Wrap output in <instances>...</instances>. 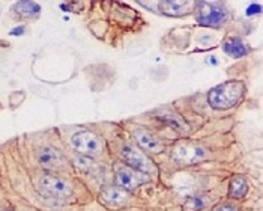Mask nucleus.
<instances>
[{
  "mask_svg": "<svg viewBox=\"0 0 263 211\" xmlns=\"http://www.w3.org/2000/svg\"><path fill=\"white\" fill-rule=\"evenodd\" d=\"M158 8L167 17H182L194 9V3L185 2V0H164V2H160Z\"/></svg>",
  "mask_w": 263,
  "mask_h": 211,
  "instance_id": "nucleus-8",
  "label": "nucleus"
},
{
  "mask_svg": "<svg viewBox=\"0 0 263 211\" xmlns=\"http://www.w3.org/2000/svg\"><path fill=\"white\" fill-rule=\"evenodd\" d=\"M38 162L41 166L48 169H56L63 166L65 160L54 148H41L38 151Z\"/></svg>",
  "mask_w": 263,
  "mask_h": 211,
  "instance_id": "nucleus-9",
  "label": "nucleus"
},
{
  "mask_svg": "<svg viewBox=\"0 0 263 211\" xmlns=\"http://www.w3.org/2000/svg\"><path fill=\"white\" fill-rule=\"evenodd\" d=\"M245 84L241 80H229L212 87L208 94V103L215 110H227L243 98Z\"/></svg>",
  "mask_w": 263,
  "mask_h": 211,
  "instance_id": "nucleus-1",
  "label": "nucleus"
},
{
  "mask_svg": "<svg viewBox=\"0 0 263 211\" xmlns=\"http://www.w3.org/2000/svg\"><path fill=\"white\" fill-rule=\"evenodd\" d=\"M209 205V198L203 196V195H196L188 198L182 205L183 211H200L204 207Z\"/></svg>",
  "mask_w": 263,
  "mask_h": 211,
  "instance_id": "nucleus-16",
  "label": "nucleus"
},
{
  "mask_svg": "<svg viewBox=\"0 0 263 211\" xmlns=\"http://www.w3.org/2000/svg\"><path fill=\"white\" fill-rule=\"evenodd\" d=\"M116 184L122 190H136L140 184L147 181V177H144L143 172H136L133 168L118 166L115 172Z\"/></svg>",
  "mask_w": 263,
  "mask_h": 211,
  "instance_id": "nucleus-6",
  "label": "nucleus"
},
{
  "mask_svg": "<svg viewBox=\"0 0 263 211\" xmlns=\"http://www.w3.org/2000/svg\"><path fill=\"white\" fill-rule=\"evenodd\" d=\"M24 30H26V29H24L23 26H20V27H15V29H12L9 33H11V35H21V33H24Z\"/></svg>",
  "mask_w": 263,
  "mask_h": 211,
  "instance_id": "nucleus-19",
  "label": "nucleus"
},
{
  "mask_svg": "<svg viewBox=\"0 0 263 211\" xmlns=\"http://www.w3.org/2000/svg\"><path fill=\"white\" fill-rule=\"evenodd\" d=\"M254 12H260V6H259V5H251V6L248 8V11H247L248 15H251V14H254Z\"/></svg>",
  "mask_w": 263,
  "mask_h": 211,
  "instance_id": "nucleus-18",
  "label": "nucleus"
},
{
  "mask_svg": "<svg viewBox=\"0 0 263 211\" xmlns=\"http://www.w3.org/2000/svg\"><path fill=\"white\" fill-rule=\"evenodd\" d=\"M72 148L83 155H95L101 152V140L92 131H79L71 137Z\"/></svg>",
  "mask_w": 263,
  "mask_h": 211,
  "instance_id": "nucleus-4",
  "label": "nucleus"
},
{
  "mask_svg": "<svg viewBox=\"0 0 263 211\" xmlns=\"http://www.w3.org/2000/svg\"><path fill=\"white\" fill-rule=\"evenodd\" d=\"M41 189L45 193L56 196V198H69L72 195V189L71 186L63 181L58 177H51V175H44L40 181Z\"/></svg>",
  "mask_w": 263,
  "mask_h": 211,
  "instance_id": "nucleus-7",
  "label": "nucleus"
},
{
  "mask_svg": "<svg viewBox=\"0 0 263 211\" xmlns=\"http://www.w3.org/2000/svg\"><path fill=\"white\" fill-rule=\"evenodd\" d=\"M223 50L226 55L232 58H243L248 55L250 47L239 38H227L223 42Z\"/></svg>",
  "mask_w": 263,
  "mask_h": 211,
  "instance_id": "nucleus-11",
  "label": "nucleus"
},
{
  "mask_svg": "<svg viewBox=\"0 0 263 211\" xmlns=\"http://www.w3.org/2000/svg\"><path fill=\"white\" fill-rule=\"evenodd\" d=\"M212 211H239V207L235 202H223V204L214 207Z\"/></svg>",
  "mask_w": 263,
  "mask_h": 211,
  "instance_id": "nucleus-17",
  "label": "nucleus"
},
{
  "mask_svg": "<svg viewBox=\"0 0 263 211\" xmlns=\"http://www.w3.org/2000/svg\"><path fill=\"white\" fill-rule=\"evenodd\" d=\"M12 11L24 19H35L41 12V6L35 2H18L14 5Z\"/></svg>",
  "mask_w": 263,
  "mask_h": 211,
  "instance_id": "nucleus-13",
  "label": "nucleus"
},
{
  "mask_svg": "<svg viewBox=\"0 0 263 211\" xmlns=\"http://www.w3.org/2000/svg\"><path fill=\"white\" fill-rule=\"evenodd\" d=\"M229 12L221 3L200 2L197 6V23L206 27H220L227 20Z\"/></svg>",
  "mask_w": 263,
  "mask_h": 211,
  "instance_id": "nucleus-2",
  "label": "nucleus"
},
{
  "mask_svg": "<svg viewBox=\"0 0 263 211\" xmlns=\"http://www.w3.org/2000/svg\"><path fill=\"white\" fill-rule=\"evenodd\" d=\"M121 152L122 159L129 165V168H133L134 170H139L143 173H149L154 170L152 162L143 154L139 148L133 147V145H123Z\"/></svg>",
  "mask_w": 263,
  "mask_h": 211,
  "instance_id": "nucleus-5",
  "label": "nucleus"
},
{
  "mask_svg": "<svg viewBox=\"0 0 263 211\" xmlns=\"http://www.w3.org/2000/svg\"><path fill=\"white\" fill-rule=\"evenodd\" d=\"M158 119H161L164 124H167L168 127H172V128H175L176 131H179V133H186V131H190V126L183 121V118L181 115H178V113H175V112H158L157 115H155Z\"/></svg>",
  "mask_w": 263,
  "mask_h": 211,
  "instance_id": "nucleus-10",
  "label": "nucleus"
},
{
  "mask_svg": "<svg viewBox=\"0 0 263 211\" xmlns=\"http://www.w3.org/2000/svg\"><path fill=\"white\" fill-rule=\"evenodd\" d=\"M206 157L208 151L204 148L191 144H179L172 151V159L181 165H197Z\"/></svg>",
  "mask_w": 263,
  "mask_h": 211,
  "instance_id": "nucleus-3",
  "label": "nucleus"
},
{
  "mask_svg": "<svg viewBox=\"0 0 263 211\" xmlns=\"http://www.w3.org/2000/svg\"><path fill=\"white\" fill-rule=\"evenodd\" d=\"M134 137H136L137 144L143 149H146V151H152V152H160V151H162L161 142L157 137H154L151 133H147V131L137 130V131H134Z\"/></svg>",
  "mask_w": 263,
  "mask_h": 211,
  "instance_id": "nucleus-12",
  "label": "nucleus"
},
{
  "mask_svg": "<svg viewBox=\"0 0 263 211\" xmlns=\"http://www.w3.org/2000/svg\"><path fill=\"white\" fill-rule=\"evenodd\" d=\"M248 193V183L243 177H233L229 184V196L232 199H242Z\"/></svg>",
  "mask_w": 263,
  "mask_h": 211,
  "instance_id": "nucleus-14",
  "label": "nucleus"
},
{
  "mask_svg": "<svg viewBox=\"0 0 263 211\" xmlns=\"http://www.w3.org/2000/svg\"><path fill=\"white\" fill-rule=\"evenodd\" d=\"M101 198L107 204L122 205L128 201V193L125 190L118 189V187H110V189H105L102 191Z\"/></svg>",
  "mask_w": 263,
  "mask_h": 211,
  "instance_id": "nucleus-15",
  "label": "nucleus"
}]
</instances>
